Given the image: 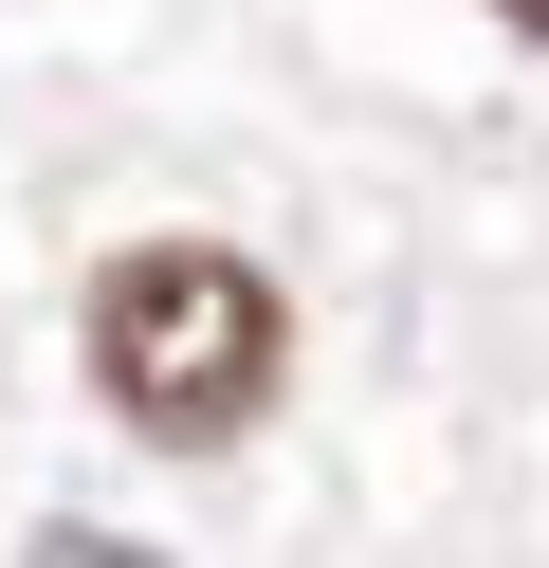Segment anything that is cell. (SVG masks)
I'll return each instance as SVG.
<instances>
[{"instance_id":"1","label":"cell","mask_w":549,"mask_h":568,"mask_svg":"<svg viewBox=\"0 0 549 568\" xmlns=\"http://www.w3.org/2000/svg\"><path fill=\"white\" fill-rule=\"evenodd\" d=\"M73 348H92V404L129 422V440L220 458V440H256L275 385H293V294L238 239H129V257L92 275V312H73Z\"/></svg>"},{"instance_id":"2","label":"cell","mask_w":549,"mask_h":568,"mask_svg":"<svg viewBox=\"0 0 549 568\" xmlns=\"http://www.w3.org/2000/svg\"><path fill=\"white\" fill-rule=\"evenodd\" d=\"M495 19H512V38H531V19H549V0H495Z\"/></svg>"}]
</instances>
